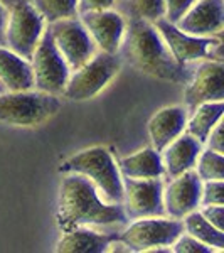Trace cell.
<instances>
[{
    "label": "cell",
    "instance_id": "obj_1",
    "mask_svg": "<svg viewBox=\"0 0 224 253\" xmlns=\"http://www.w3.org/2000/svg\"><path fill=\"white\" fill-rule=\"evenodd\" d=\"M125 54L138 71L170 83H189L190 73L179 64L152 22L133 19L125 41Z\"/></svg>",
    "mask_w": 224,
    "mask_h": 253
},
{
    "label": "cell",
    "instance_id": "obj_2",
    "mask_svg": "<svg viewBox=\"0 0 224 253\" xmlns=\"http://www.w3.org/2000/svg\"><path fill=\"white\" fill-rule=\"evenodd\" d=\"M127 213L121 205L105 203L95 184L81 174L68 175L59 189V224L71 230L78 224L125 223Z\"/></svg>",
    "mask_w": 224,
    "mask_h": 253
},
{
    "label": "cell",
    "instance_id": "obj_3",
    "mask_svg": "<svg viewBox=\"0 0 224 253\" xmlns=\"http://www.w3.org/2000/svg\"><path fill=\"white\" fill-rule=\"evenodd\" d=\"M61 172L81 174L95 184L96 191L112 205H123V179L112 152L105 147H91L69 157L59 167Z\"/></svg>",
    "mask_w": 224,
    "mask_h": 253
},
{
    "label": "cell",
    "instance_id": "obj_4",
    "mask_svg": "<svg viewBox=\"0 0 224 253\" xmlns=\"http://www.w3.org/2000/svg\"><path fill=\"white\" fill-rule=\"evenodd\" d=\"M61 110V100L44 91H5L0 95V124L37 126Z\"/></svg>",
    "mask_w": 224,
    "mask_h": 253
},
{
    "label": "cell",
    "instance_id": "obj_5",
    "mask_svg": "<svg viewBox=\"0 0 224 253\" xmlns=\"http://www.w3.org/2000/svg\"><path fill=\"white\" fill-rule=\"evenodd\" d=\"M44 20L31 0H19L9 9L5 29V47L31 61L44 32Z\"/></svg>",
    "mask_w": 224,
    "mask_h": 253
},
{
    "label": "cell",
    "instance_id": "obj_6",
    "mask_svg": "<svg viewBox=\"0 0 224 253\" xmlns=\"http://www.w3.org/2000/svg\"><path fill=\"white\" fill-rule=\"evenodd\" d=\"M121 59L110 52H96L86 64L69 76L63 95L75 101H84L96 96L120 73Z\"/></svg>",
    "mask_w": 224,
    "mask_h": 253
},
{
    "label": "cell",
    "instance_id": "obj_7",
    "mask_svg": "<svg viewBox=\"0 0 224 253\" xmlns=\"http://www.w3.org/2000/svg\"><path fill=\"white\" fill-rule=\"evenodd\" d=\"M32 76H34V89L51 95H63L71 69L68 68L63 54L54 44L49 29H44L37 47L31 58Z\"/></svg>",
    "mask_w": 224,
    "mask_h": 253
},
{
    "label": "cell",
    "instance_id": "obj_8",
    "mask_svg": "<svg viewBox=\"0 0 224 253\" xmlns=\"http://www.w3.org/2000/svg\"><path fill=\"white\" fill-rule=\"evenodd\" d=\"M184 233L181 219H167L162 216H149L132 223L118 240L123 242L132 252H147L155 247H170Z\"/></svg>",
    "mask_w": 224,
    "mask_h": 253
},
{
    "label": "cell",
    "instance_id": "obj_9",
    "mask_svg": "<svg viewBox=\"0 0 224 253\" xmlns=\"http://www.w3.org/2000/svg\"><path fill=\"white\" fill-rule=\"evenodd\" d=\"M54 44L71 71L79 69L96 54V44L79 19H61L47 26Z\"/></svg>",
    "mask_w": 224,
    "mask_h": 253
},
{
    "label": "cell",
    "instance_id": "obj_10",
    "mask_svg": "<svg viewBox=\"0 0 224 253\" xmlns=\"http://www.w3.org/2000/svg\"><path fill=\"white\" fill-rule=\"evenodd\" d=\"M125 213L132 218L164 216V182L155 179H130L123 181Z\"/></svg>",
    "mask_w": 224,
    "mask_h": 253
},
{
    "label": "cell",
    "instance_id": "obj_11",
    "mask_svg": "<svg viewBox=\"0 0 224 253\" xmlns=\"http://www.w3.org/2000/svg\"><path fill=\"white\" fill-rule=\"evenodd\" d=\"M79 15V20L86 27L91 39L95 41L96 47H100V51L103 52L116 54L127 32V22L123 15L112 9L89 10Z\"/></svg>",
    "mask_w": 224,
    "mask_h": 253
},
{
    "label": "cell",
    "instance_id": "obj_12",
    "mask_svg": "<svg viewBox=\"0 0 224 253\" xmlns=\"http://www.w3.org/2000/svg\"><path fill=\"white\" fill-rule=\"evenodd\" d=\"M152 24L155 26L158 34L162 36L169 51L172 52L174 59L182 66H186L187 63H192L195 59L206 58L209 47L216 41L221 39V36L219 38H197V36L186 34L176 24H170L165 17L158 19Z\"/></svg>",
    "mask_w": 224,
    "mask_h": 253
},
{
    "label": "cell",
    "instance_id": "obj_13",
    "mask_svg": "<svg viewBox=\"0 0 224 253\" xmlns=\"http://www.w3.org/2000/svg\"><path fill=\"white\" fill-rule=\"evenodd\" d=\"M184 100L190 110H195L202 103L224 100L223 61H206L197 68L194 78L187 83Z\"/></svg>",
    "mask_w": 224,
    "mask_h": 253
},
{
    "label": "cell",
    "instance_id": "obj_14",
    "mask_svg": "<svg viewBox=\"0 0 224 253\" xmlns=\"http://www.w3.org/2000/svg\"><path fill=\"white\" fill-rule=\"evenodd\" d=\"M176 26L197 38H219L224 27V0H199Z\"/></svg>",
    "mask_w": 224,
    "mask_h": 253
},
{
    "label": "cell",
    "instance_id": "obj_15",
    "mask_svg": "<svg viewBox=\"0 0 224 253\" xmlns=\"http://www.w3.org/2000/svg\"><path fill=\"white\" fill-rule=\"evenodd\" d=\"M202 181L195 170H186L172 179L164 189V210L170 218L182 219L201 203Z\"/></svg>",
    "mask_w": 224,
    "mask_h": 253
},
{
    "label": "cell",
    "instance_id": "obj_16",
    "mask_svg": "<svg viewBox=\"0 0 224 253\" xmlns=\"http://www.w3.org/2000/svg\"><path fill=\"white\" fill-rule=\"evenodd\" d=\"M187 125V110L184 107L162 108L150 118L149 135L157 152H162L174 138L184 133Z\"/></svg>",
    "mask_w": 224,
    "mask_h": 253
},
{
    "label": "cell",
    "instance_id": "obj_17",
    "mask_svg": "<svg viewBox=\"0 0 224 253\" xmlns=\"http://www.w3.org/2000/svg\"><path fill=\"white\" fill-rule=\"evenodd\" d=\"M202 150V144L194 138L189 133L179 135L174 138L169 145L165 147L162 152V164H164V172L169 175L170 179L177 177L179 174L186 172V170L192 169L197 161V156Z\"/></svg>",
    "mask_w": 224,
    "mask_h": 253
},
{
    "label": "cell",
    "instance_id": "obj_18",
    "mask_svg": "<svg viewBox=\"0 0 224 253\" xmlns=\"http://www.w3.org/2000/svg\"><path fill=\"white\" fill-rule=\"evenodd\" d=\"M0 81L7 88V91L34 89L31 61L20 58L9 47L0 46Z\"/></svg>",
    "mask_w": 224,
    "mask_h": 253
},
{
    "label": "cell",
    "instance_id": "obj_19",
    "mask_svg": "<svg viewBox=\"0 0 224 253\" xmlns=\"http://www.w3.org/2000/svg\"><path fill=\"white\" fill-rule=\"evenodd\" d=\"M118 169L120 174L130 179H155L165 174L160 152H157L153 147L142 149L133 156L120 159Z\"/></svg>",
    "mask_w": 224,
    "mask_h": 253
},
{
    "label": "cell",
    "instance_id": "obj_20",
    "mask_svg": "<svg viewBox=\"0 0 224 253\" xmlns=\"http://www.w3.org/2000/svg\"><path fill=\"white\" fill-rule=\"evenodd\" d=\"M118 238L116 235H101L84 228H71L59 240L56 252L64 253H101L107 252V247Z\"/></svg>",
    "mask_w": 224,
    "mask_h": 253
},
{
    "label": "cell",
    "instance_id": "obj_21",
    "mask_svg": "<svg viewBox=\"0 0 224 253\" xmlns=\"http://www.w3.org/2000/svg\"><path fill=\"white\" fill-rule=\"evenodd\" d=\"M224 113V101H209L202 103L194 110V115L187 122V133L197 138L202 145L206 144L211 130L214 128L218 122H221Z\"/></svg>",
    "mask_w": 224,
    "mask_h": 253
},
{
    "label": "cell",
    "instance_id": "obj_22",
    "mask_svg": "<svg viewBox=\"0 0 224 253\" xmlns=\"http://www.w3.org/2000/svg\"><path fill=\"white\" fill-rule=\"evenodd\" d=\"M184 231L187 235L197 238L199 242H202L204 245L211 248L221 252L224 248V230L213 226L204 216L201 214V211L194 210L189 214H186L184 218Z\"/></svg>",
    "mask_w": 224,
    "mask_h": 253
},
{
    "label": "cell",
    "instance_id": "obj_23",
    "mask_svg": "<svg viewBox=\"0 0 224 253\" xmlns=\"http://www.w3.org/2000/svg\"><path fill=\"white\" fill-rule=\"evenodd\" d=\"M47 24L78 17V0H31Z\"/></svg>",
    "mask_w": 224,
    "mask_h": 253
},
{
    "label": "cell",
    "instance_id": "obj_24",
    "mask_svg": "<svg viewBox=\"0 0 224 253\" xmlns=\"http://www.w3.org/2000/svg\"><path fill=\"white\" fill-rule=\"evenodd\" d=\"M197 175L204 181H224V157L214 150H201L197 156Z\"/></svg>",
    "mask_w": 224,
    "mask_h": 253
},
{
    "label": "cell",
    "instance_id": "obj_25",
    "mask_svg": "<svg viewBox=\"0 0 224 253\" xmlns=\"http://www.w3.org/2000/svg\"><path fill=\"white\" fill-rule=\"evenodd\" d=\"M132 12L137 19L155 22L165 14V0H130Z\"/></svg>",
    "mask_w": 224,
    "mask_h": 253
},
{
    "label": "cell",
    "instance_id": "obj_26",
    "mask_svg": "<svg viewBox=\"0 0 224 253\" xmlns=\"http://www.w3.org/2000/svg\"><path fill=\"white\" fill-rule=\"evenodd\" d=\"M224 205V182L204 181L201 187V203L199 206H223Z\"/></svg>",
    "mask_w": 224,
    "mask_h": 253
},
{
    "label": "cell",
    "instance_id": "obj_27",
    "mask_svg": "<svg viewBox=\"0 0 224 253\" xmlns=\"http://www.w3.org/2000/svg\"><path fill=\"white\" fill-rule=\"evenodd\" d=\"M172 247L174 248L170 252H176V253H213L214 252V248L207 247L202 242H199L197 238L184 233L172 243Z\"/></svg>",
    "mask_w": 224,
    "mask_h": 253
},
{
    "label": "cell",
    "instance_id": "obj_28",
    "mask_svg": "<svg viewBox=\"0 0 224 253\" xmlns=\"http://www.w3.org/2000/svg\"><path fill=\"white\" fill-rule=\"evenodd\" d=\"M195 0H165V14L164 17L170 24H177L184 17V14L192 7Z\"/></svg>",
    "mask_w": 224,
    "mask_h": 253
},
{
    "label": "cell",
    "instance_id": "obj_29",
    "mask_svg": "<svg viewBox=\"0 0 224 253\" xmlns=\"http://www.w3.org/2000/svg\"><path fill=\"white\" fill-rule=\"evenodd\" d=\"M201 214L209 221L213 226L224 230V208L223 206H204Z\"/></svg>",
    "mask_w": 224,
    "mask_h": 253
},
{
    "label": "cell",
    "instance_id": "obj_30",
    "mask_svg": "<svg viewBox=\"0 0 224 253\" xmlns=\"http://www.w3.org/2000/svg\"><path fill=\"white\" fill-rule=\"evenodd\" d=\"M116 0H78V15L89 10H108Z\"/></svg>",
    "mask_w": 224,
    "mask_h": 253
},
{
    "label": "cell",
    "instance_id": "obj_31",
    "mask_svg": "<svg viewBox=\"0 0 224 253\" xmlns=\"http://www.w3.org/2000/svg\"><path fill=\"white\" fill-rule=\"evenodd\" d=\"M206 144L209 145V149L214 150V152H218V154L224 152V138H223V124L221 122H218L214 128L211 130Z\"/></svg>",
    "mask_w": 224,
    "mask_h": 253
},
{
    "label": "cell",
    "instance_id": "obj_32",
    "mask_svg": "<svg viewBox=\"0 0 224 253\" xmlns=\"http://www.w3.org/2000/svg\"><path fill=\"white\" fill-rule=\"evenodd\" d=\"M9 20V9L0 2V46H5V29Z\"/></svg>",
    "mask_w": 224,
    "mask_h": 253
},
{
    "label": "cell",
    "instance_id": "obj_33",
    "mask_svg": "<svg viewBox=\"0 0 224 253\" xmlns=\"http://www.w3.org/2000/svg\"><path fill=\"white\" fill-rule=\"evenodd\" d=\"M0 2H2V3H3V5H5V7H7V9H10V7H12V5H14V3H15V2H19V0H0Z\"/></svg>",
    "mask_w": 224,
    "mask_h": 253
},
{
    "label": "cell",
    "instance_id": "obj_34",
    "mask_svg": "<svg viewBox=\"0 0 224 253\" xmlns=\"http://www.w3.org/2000/svg\"><path fill=\"white\" fill-rule=\"evenodd\" d=\"M5 91H7V88L3 86V83L0 81V95H2V93H5Z\"/></svg>",
    "mask_w": 224,
    "mask_h": 253
},
{
    "label": "cell",
    "instance_id": "obj_35",
    "mask_svg": "<svg viewBox=\"0 0 224 253\" xmlns=\"http://www.w3.org/2000/svg\"><path fill=\"white\" fill-rule=\"evenodd\" d=\"M120 2H128V0H120Z\"/></svg>",
    "mask_w": 224,
    "mask_h": 253
}]
</instances>
